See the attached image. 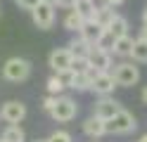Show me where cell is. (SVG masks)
I'll return each mask as SVG.
<instances>
[{
	"label": "cell",
	"mask_w": 147,
	"mask_h": 142,
	"mask_svg": "<svg viewBox=\"0 0 147 142\" xmlns=\"http://www.w3.org/2000/svg\"><path fill=\"white\" fill-rule=\"evenodd\" d=\"M3 76L10 83H22L31 76V62L22 59V57H12V59H7L3 64Z\"/></svg>",
	"instance_id": "obj_1"
},
{
	"label": "cell",
	"mask_w": 147,
	"mask_h": 142,
	"mask_svg": "<svg viewBox=\"0 0 147 142\" xmlns=\"http://www.w3.org/2000/svg\"><path fill=\"white\" fill-rule=\"evenodd\" d=\"M135 126H138L135 116H133L131 111L121 109L114 118L105 121V133H112V135H126V133H133V130H135Z\"/></svg>",
	"instance_id": "obj_2"
},
{
	"label": "cell",
	"mask_w": 147,
	"mask_h": 142,
	"mask_svg": "<svg viewBox=\"0 0 147 142\" xmlns=\"http://www.w3.org/2000/svg\"><path fill=\"white\" fill-rule=\"evenodd\" d=\"M112 76H114L116 85H121V88H133V85L140 81V69H138L133 62H121V64H116Z\"/></svg>",
	"instance_id": "obj_3"
},
{
	"label": "cell",
	"mask_w": 147,
	"mask_h": 142,
	"mask_svg": "<svg viewBox=\"0 0 147 142\" xmlns=\"http://www.w3.org/2000/svg\"><path fill=\"white\" fill-rule=\"evenodd\" d=\"M76 114H78L76 100H71V97H57V102H55V107L50 111V116L55 121H59V123H67L71 118H76Z\"/></svg>",
	"instance_id": "obj_4"
},
{
	"label": "cell",
	"mask_w": 147,
	"mask_h": 142,
	"mask_svg": "<svg viewBox=\"0 0 147 142\" xmlns=\"http://www.w3.org/2000/svg\"><path fill=\"white\" fill-rule=\"evenodd\" d=\"M31 17H33V24L43 28V31H48V28L55 26V5L50 3H38L33 9H31Z\"/></svg>",
	"instance_id": "obj_5"
},
{
	"label": "cell",
	"mask_w": 147,
	"mask_h": 142,
	"mask_svg": "<svg viewBox=\"0 0 147 142\" xmlns=\"http://www.w3.org/2000/svg\"><path fill=\"white\" fill-rule=\"evenodd\" d=\"M0 116H3V121L10 123V126H19V123L24 121V116H26V104L19 102V100H10V102L3 104Z\"/></svg>",
	"instance_id": "obj_6"
},
{
	"label": "cell",
	"mask_w": 147,
	"mask_h": 142,
	"mask_svg": "<svg viewBox=\"0 0 147 142\" xmlns=\"http://www.w3.org/2000/svg\"><path fill=\"white\" fill-rule=\"evenodd\" d=\"M88 66L93 71L97 73H107L109 69H112V52H105V50H100V47H90V52H88Z\"/></svg>",
	"instance_id": "obj_7"
},
{
	"label": "cell",
	"mask_w": 147,
	"mask_h": 142,
	"mask_svg": "<svg viewBox=\"0 0 147 142\" xmlns=\"http://www.w3.org/2000/svg\"><path fill=\"white\" fill-rule=\"evenodd\" d=\"M121 109H123V107H121L116 100H112V97H102L100 102H95L93 116H97L100 121H109V118H114Z\"/></svg>",
	"instance_id": "obj_8"
},
{
	"label": "cell",
	"mask_w": 147,
	"mask_h": 142,
	"mask_svg": "<svg viewBox=\"0 0 147 142\" xmlns=\"http://www.w3.org/2000/svg\"><path fill=\"white\" fill-rule=\"evenodd\" d=\"M114 88H116V83H114V76L112 73H95L93 76V83H90V90L93 92H97L100 97H109V95L114 92Z\"/></svg>",
	"instance_id": "obj_9"
},
{
	"label": "cell",
	"mask_w": 147,
	"mask_h": 142,
	"mask_svg": "<svg viewBox=\"0 0 147 142\" xmlns=\"http://www.w3.org/2000/svg\"><path fill=\"white\" fill-rule=\"evenodd\" d=\"M48 62H50V69H52L55 73L71 69V55H69V50H67V47H57V50H52Z\"/></svg>",
	"instance_id": "obj_10"
},
{
	"label": "cell",
	"mask_w": 147,
	"mask_h": 142,
	"mask_svg": "<svg viewBox=\"0 0 147 142\" xmlns=\"http://www.w3.org/2000/svg\"><path fill=\"white\" fill-rule=\"evenodd\" d=\"M102 33H105V28L100 26L97 22H93V19L83 22V26H81V31H78V36L83 38L88 45H95V43L100 40V36H102Z\"/></svg>",
	"instance_id": "obj_11"
},
{
	"label": "cell",
	"mask_w": 147,
	"mask_h": 142,
	"mask_svg": "<svg viewBox=\"0 0 147 142\" xmlns=\"http://www.w3.org/2000/svg\"><path fill=\"white\" fill-rule=\"evenodd\" d=\"M83 133H86L88 137H93V140H97V137L107 135V133H105V121H100L97 116L86 118V123H83Z\"/></svg>",
	"instance_id": "obj_12"
},
{
	"label": "cell",
	"mask_w": 147,
	"mask_h": 142,
	"mask_svg": "<svg viewBox=\"0 0 147 142\" xmlns=\"http://www.w3.org/2000/svg\"><path fill=\"white\" fill-rule=\"evenodd\" d=\"M90 47H93V45H88L83 38L78 36L76 40H71V43H69L67 50H69V55H71V59H86L88 52H90Z\"/></svg>",
	"instance_id": "obj_13"
},
{
	"label": "cell",
	"mask_w": 147,
	"mask_h": 142,
	"mask_svg": "<svg viewBox=\"0 0 147 142\" xmlns=\"http://www.w3.org/2000/svg\"><path fill=\"white\" fill-rule=\"evenodd\" d=\"M97 71L88 69V71H81V73H74V81H71V88L74 90H90V83H93V76Z\"/></svg>",
	"instance_id": "obj_14"
},
{
	"label": "cell",
	"mask_w": 147,
	"mask_h": 142,
	"mask_svg": "<svg viewBox=\"0 0 147 142\" xmlns=\"http://www.w3.org/2000/svg\"><path fill=\"white\" fill-rule=\"evenodd\" d=\"M107 31L112 33L114 38H123V36H128V19L121 17V14H116V17L112 19V24L107 26Z\"/></svg>",
	"instance_id": "obj_15"
},
{
	"label": "cell",
	"mask_w": 147,
	"mask_h": 142,
	"mask_svg": "<svg viewBox=\"0 0 147 142\" xmlns=\"http://www.w3.org/2000/svg\"><path fill=\"white\" fill-rule=\"evenodd\" d=\"M74 12L83 19V22L93 19V17H95V5H93V0H76V3H74Z\"/></svg>",
	"instance_id": "obj_16"
},
{
	"label": "cell",
	"mask_w": 147,
	"mask_h": 142,
	"mask_svg": "<svg viewBox=\"0 0 147 142\" xmlns=\"http://www.w3.org/2000/svg\"><path fill=\"white\" fill-rule=\"evenodd\" d=\"M133 50V38L131 36H123V38H116L114 40V47H112V52L119 55V57H128Z\"/></svg>",
	"instance_id": "obj_17"
},
{
	"label": "cell",
	"mask_w": 147,
	"mask_h": 142,
	"mask_svg": "<svg viewBox=\"0 0 147 142\" xmlns=\"http://www.w3.org/2000/svg\"><path fill=\"white\" fill-rule=\"evenodd\" d=\"M128 57H133V62H138V64H147V43L140 40V38L133 40V50Z\"/></svg>",
	"instance_id": "obj_18"
},
{
	"label": "cell",
	"mask_w": 147,
	"mask_h": 142,
	"mask_svg": "<svg viewBox=\"0 0 147 142\" xmlns=\"http://www.w3.org/2000/svg\"><path fill=\"white\" fill-rule=\"evenodd\" d=\"M0 140L3 142H26V135L19 126H7L3 130V135H0Z\"/></svg>",
	"instance_id": "obj_19"
},
{
	"label": "cell",
	"mask_w": 147,
	"mask_h": 142,
	"mask_svg": "<svg viewBox=\"0 0 147 142\" xmlns=\"http://www.w3.org/2000/svg\"><path fill=\"white\" fill-rule=\"evenodd\" d=\"M114 9L112 7H102V9H95V17H93V22H97L102 28H107L109 24H112V19H114Z\"/></svg>",
	"instance_id": "obj_20"
},
{
	"label": "cell",
	"mask_w": 147,
	"mask_h": 142,
	"mask_svg": "<svg viewBox=\"0 0 147 142\" xmlns=\"http://www.w3.org/2000/svg\"><path fill=\"white\" fill-rule=\"evenodd\" d=\"M81 26H83V19L74 12V9H69V14L64 17V28H67V31H71V33H78Z\"/></svg>",
	"instance_id": "obj_21"
},
{
	"label": "cell",
	"mask_w": 147,
	"mask_h": 142,
	"mask_svg": "<svg viewBox=\"0 0 147 142\" xmlns=\"http://www.w3.org/2000/svg\"><path fill=\"white\" fill-rule=\"evenodd\" d=\"M114 40H116V38H114V36H112V33H109L107 28H105V33L100 36V40L95 43V47H100V50H105V52H112V47H114Z\"/></svg>",
	"instance_id": "obj_22"
},
{
	"label": "cell",
	"mask_w": 147,
	"mask_h": 142,
	"mask_svg": "<svg viewBox=\"0 0 147 142\" xmlns=\"http://www.w3.org/2000/svg\"><path fill=\"white\" fill-rule=\"evenodd\" d=\"M62 90H64V85L59 83L57 73L50 76V78H48V95H57V97H59V92H62Z\"/></svg>",
	"instance_id": "obj_23"
},
{
	"label": "cell",
	"mask_w": 147,
	"mask_h": 142,
	"mask_svg": "<svg viewBox=\"0 0 147 142\" xmlns=\"http://www.w3.org/2000/svg\"><path fill=\"white\" fill-rule=\"evenodd\" d=\"M48 142H71V135L67 130H55L52 135L48 137Z\"/></svg>",
	"instance_id": "obj_24"
},
{
	"label": "cell",
	"mask_w": 147,
	"mask_h": 142,
	"mask_svg": "<svg viewBox=\"0 0 147 142\" xmlns=\"http://www.w3.org/2000/svg\"><path fill=\"white\" fill-rule=\"evenodd\" d=\"M57 78H59V83L64 85V88H71V81H74V71H71V69H67V71H59V73H57Z\"/></svg>",
	"instance_id": "obj_25"
},
{
	"label": "cell",
	"mask_w": 147,
	"mask_h": 142,
	"mask_svg": "<svg viewBox=\"0 0 147 142\" xmlns=\"http://www.w3.org/2000/svg\"><path fill=\"white\" fill-rule=\"evenodd\" d=\"M55 102H57V95H45V97H43V109L50 114L52 107H55Z\"/></svg>",
	"instance_id": "obj_26"
},
{
	"label": "cell",
	"mask_w": 147,
	"mask_h": 142,
	"mask_svg": "<svg viewBox=\"0 0 147 142\" xmlns=\"http://www.w3.org/2000/svg\"><path fill=\"white\" fill-rule=\"evenodd\" d=\"M14 3H17V5H19L22 9H29V12H31V9H33L36 5H38V3H40V0H14Z\"/></svg>",
	"instance_id": "obj_27"
},
{
	"label": "cell",
	"mask_w": 147,
	"mask_h": 142,
	"mask_svg": "<svg viewBox=\"0 0 147 142\" xmlns=\"http://www.w3.org/2000/svg\"><path fill=\"white\" fill-rule=\"evenodd\" d=\"M74 3L76 0H55V5L62 7V9H74Z\"/></svg>",
	"instance_id": "obj_28"
},
{
	"label": "cell",
	"mask_w": 147,
	"mask_h": 142,
	"mask_svg": "<svg viewBox=\"0 0 147 142\" xmlns=\"http://www.w3.org/2000/svg\"><path fill=\"white\" fill-rule=\"evenodd\" d=\"M140 40L147 43V26H142V31H140Z\"/></svg>",
	"instance_id": "obj_29"
},
{
	"label": "cell",
	"mask_w": 147,
	"mask_h": 142,
	"mask_svg": "<svg viewBox=\"0 0 147 142\" xmlns=\"http://www.w3.org/2000/svg\"><path fill=\"white\" fill-rule=\"evenodd\" d=\"M140 97H142V104H147V85L142 88V95H140Z\"/></svg>",
	"instance_id": "obj_30"
},
{
	"label": "cell",
	"mask_w": 147,
	"mask_h": 142,
	"mask_svg": "<svg viewBox=\"0 0 147 142\" xmlns=\"http://www.w3.org/2000/svg\"><path fill=\"white\" fill-rule=\"evenodd\" d=\"M142 26H147V9L142 12Z\"/></svg>",
	"instance_id": "obj_31"
},
{
	"label": "cell",
	"mask_w": 147,
	"mask_h": 142,
	"mask_svg": "<svg viewBox=\"0 0 147 142\" xmlns=\"http://www.w3.org/2000/svg\"><path fill=\"white\" fill-rule=\"evenodd\" d=\"M140 142H147V135H142V137H140Z\"/></svg>",
	"instance_id": "obj_32"
},
{
	"label": "cell",
	"mask_w": 147,
	"mask_h": 142,
	"mask_svg": "<svg viewBox=\"0 0 147 142\" xmlns=\"http://www.w3.org/2000/svg\"><path fill=\"white\" fill-rule=\"evenodd\" d=\"M36 142H48V140H36Z\"/></svg>",
	"instance_id": "obj_33"
},
{
	"label": "cell",
	"mask_w": 147,
	"mask_h": 142,
	"mask_svg": "<svg viewBox=\"0 0 147 142\" xmlns=\"http://www.w3.org/2000/svg\"><path fill=\"white\" fill-rule=\"evenodd\" d=\"M0 14H3V9H0Z\"/></svg>",
	"instance_id": "obj_34"
},
{
	"label": "cell",
	"mask_w": 147,
	"mask_h": 142,
	"mask_svg": "<svg viewBox=\"0 0 147 142\" xmlns=\"http://www.w3.org/2000/svg\"><path fill=\"white\" fill-rule=\"evenodd\" d=\"M0 142H3V140H0Z\"/></svg>",
	"instance_id": "obj_35"
}]
</instances>
